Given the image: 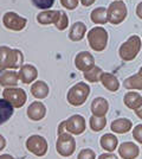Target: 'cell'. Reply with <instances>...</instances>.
<instances>
[{
  "label": "cell",
  "mask_w": 142,
  "mask_h": 159,
  "mask_svg": "<svg viewBox=\"0 0 142 159\" xmlns=\"http://www.w3.org/2000/svg\"><path fill=\"white\" fill-rule=\"evenodd\" d=\"M0 159H14L11 154H1L0 156Z\"/></svg>",
  "instance_id": "obj_29"
},
{
  "label": "cell",
  "mask_w": 142,
  "mask_h": 159,
  "mask_svg": "<svg viewBox=\"0 0 142 159\" xmlns=\"http://www.w3.org/2000/svg\"><path fill=\"white\" fill-rule=\"evenodd\" d=\"M98 159H118V157L116 154H114V153L108 152V153H102V154H100Z\"/></svg>",
  "instance_id": "obj_27"
},
{
  "label": "cell",
  "mask_w": 142,
  "mask_h": 159,
  "mask_svg": "<svg viewBox=\"0 0 142 159\" xmlns=\"http://www.w3.org/2000/svg\"><path fill=\"white\" fill-rule=\"evenodd\" d=\"M23 56L19 50H10L8 48H0V68H18Z\"/></svg>",
  "instance_id": "obj_2"
},
{
  "label": "cell",
  "mask_w": 142,
  "mask_h": 159,
  "mask_svg": "<svg viewBox=\"0 0 142 159\" xmlns=\"http://www.w3.org/2000/svg\"><path fill=\"white\" fill-rule=\"evenodd\" d=\"M124 87L128 89H141V73L130 79H127L124 82Z\"/></svg>",
  "instance_id": "obj_22"
},
{
  "label": "cell",
  "mask_w": 142,
  "mask_h": 159,
  "mask_svg": "<svg viewBox=\"0 0 142 159\" xmlns=\"http://www.w3.org/2000/svg\"><path fill=\"white\" fill-rule=\"evenodd\" d=\"M13 115V106L5 99H0V125L7 122Z\"/></svg>",
  "instance_id": "obj_15"
},
{
  "label": "cell",
  "mask_w": 142,
  "mask_h": 159,
  "mask_svg": "<svg viewBox=\"0 0 142 159\" xmlns=\"http://www.w3.org/2000/svg\"><path fill=\"white\" fill-rule=\"evenodd\" d=\"M4 99L8 101L14 108H20L26 102V94L20 88H10L4 90Z\"/></svg>",
  "instance_id": "obj_6"
},
{
  "label": "cell",
  "mask_w": 142,
  "mask_h": 159,
  "mask_svg": "<svg viewBox=\"0 0 142 159\" xmlns=\"http://www.w3.org/2000/svg\"><path fill=\"white\" fill-rule=\"evenodd\" d=\"M77 159H96V153L90 148H84L78 153Z\"/></svg>",
  "instance_id": "obj_24"
},
{
  "label": "cell",
  "mask_w": 142,
  "mask_h": 159,
  "mask_svg": "<svg viewBox=\"0 0 142 159\" xmlns=\"http://www.w3.org/2000/svg\"><path fill=\"white\" fill-rule=\"evenodd\" d=\"M139 154H140V148L134 143L124 141L118 146V156L122 159H136Z\"/></svg>",
  "instance_id": "obj_8"
},
{
  "label": "cell",
  "mask_w": 142,
  "mask_h": 159,
  "mask_svg": "<svg viewBox=\"0 0 142 159\" xmlns=\"http://www.w3.org/2000/svg\"><path fill=\"white\" fill-rule=\"evenodd\" d=\"M100 144H101L103 150H105V151H108V152H114L116 148H117L118 140H117V138H116L114 134L105 133L104 135L101 137Z\"/></svg>",
  "instance_id": "obj_12"
},
{
  "label": "cell",
  "mask_w": 142,
  "mask_h": 159,
  "mask_svg": "<svg viewBox=\"0 0 142 159\" xmlns=\"http://www.w3.org/2000/svg\"><path fill=\"white\" fill-rule=\"evenodd\" d=\"M131 127H133V124H131V121L128 119H117V120H114L113 122H111V131L115 133H118V134H124V133L129 132L130 129H131Z\"/></svg>",
  "instance_id": "obj_13"
},
{
  "label": "cell",
  "mask_w": 142,
  "mask_h": 159,
  "mask_svg": "<svg viewBox=\"0 0 142 159\" xmlns=\"http://www.w3.org/2000/svg\"><path fill=\"white\" fill-rule=\"evenodd\" d=\"M107 125V120L104 116H93L90 119V128L94 132H100Z\"/></svg>",
  "instance_id": "obj_20"
},
{
  "label": "cell",
  "mask_w": 142,
  "mask_h": 159,
  "mask_svg": "<svg viewBox=\"0 0 142 159\" xmlns=\"http://www.w3.org/2000/svg\"><path fill=\"white\" fill-rule=\"evenodd\" d=\"M58 139L56 143V150L59 156L62 157H70L71 154H74L76 150V140L75 138L69 134V133H61L58 134Z\"/></svg>",
  "instance_id": "obj_3"
},
{
  "label": "cell",
  "mask_w": 142,
  "mask_h": 159,
  "mask_svg": "<svg viewBox=\"0 0 142 159\" xmlns=\"http://www.w3.org/2000/svg\"><path fill=\"white\" fill-rule=\"evenodd\" d=\"M140 50V39L139 38H131L128 43L122 45L120 50V55L124 61H130L135 57Z\"/></svg>",
  "instance_id": "obj_7"
},
{
  "label": "cell",
  "mask_w": 142,
  "mask_h": 159,
  "mask_svg": "<svg viewBox=\"0 0 142 159\" xmlns=\"http://www.w3.org/2000/svg\"><path fill=\"white\" fill-rule=\"evenodd\" d=\"M32 2L38 8H49L54 5V0H32Z\"/></svg>",
  "instance_id": "obj_25"
},
{
  "label": "cell",
  "mask_w": 142,
  "mask_h": 159,
  "mask_svg": "<svg viewBox=\"0 0 142 159\" xmlns=\"http://www.w3.org/2000/svg\"><path fill=\"white\" fill-rule=\"evenodd\" d=\"M109 105L108 102L103 98H97L94 100L93 105H91V112L94 114V116H104L105 113L108 112Z\"/></svg>",
  "instance_id": "obj_14"
},
{
  "label": "cell",
  "mask_w": 142,
  "mask_h": 159,
  "mask_svg": "<svg viewBox=\"0 0 142 159\" xmlns=\"http://www.w3.org/2000/svg\"><path fill=\"white\" fill-rule=\"evenodd\" d=\"M102 73V69L100 68H94V69H90L88 71L84 73V77L90 81V82H97L100 81V75Z\"/></svg>",
  "instance_id": "obj_23"
},
{
  "label": "cell",
  "mask_w": 142,
  "mask_h": 159,
  "mask_svg": "<svg viewBox=\"0 0 142 159\" xmlns=\"http://www.w3.org/2000/svg\"><path fill=\"white\" fill-rule=\"evenodd\" d=\"M141 131H142V125H137V126L134 128V131H133V137H134V139H135L139 144H142Z\"/></svg>",
  "instance_id": "obj_26"
},
{
  "label": "cell",
  "mask_w": 142,
  "mask_h": 159,
  "mask_svg": "<svg viewBox=\"0 0 142 159\" xmlns=\"http://www.w3.org/2000/svg\"><path fill=\"white\" fill-rule=\"evenodd\" d=\"M18 82V76L13 71H7L0 77V84L1 86H13Z\"/></svg>",
  "instance_id": "obj_21"
},
{
  "label": "cell",
  "mask_w": 142,
  "mask_h": 159,
  "mask_svg": "<svg viewBox=\"0 0 142 159\" xmlns=\"http://www.w3.org/2000/svg\"><path fill=\"white\" fill-rule=\"evenodd\" d=\"M46 108L41 102H33L31 103L27 109V116L33 121H39L45 116Z\"/></svg>",
  "instance_id": "obj_10"
},
{
  "label": "cell",
  "mask_w": 142,
  "mask_h": 159,
  "mask_svg": "<svg viewBox=\"0 0 142 159\" xmlns=\"http://www.w3.org/2000/svg\"><path fill=\"white\" fill-rule=\"evenodd\" d=\"M31 93L33 94L37 99H44V98H46V95L49 94V88H47V86L44 82L38 81V82H36L32 86Z\"/></svg>",
  "instance_id": "obj_18"
},
{
  "label": "cell",
  "mask_w": 142,
  "mask_h": 159,
  "mask_svg": "<svg viewBox=\"0 0 142 159\" xmlns=\"http://www.w3.org/2000/svg\"><path fill=\"white\" fill-rule=\"evenodd\" d=\"M90 89L85 83H77L70 89L68 94L69 103H71L72 106H81L87 101Z\"/></svg>",
  "instance_id": "obj_4"
},
{
  "label": "cell",
  "mask_w": 142,
  "mask_h": 159,
  "mask_svg": "<svg viewBox=\"0 0 142 159\" xmlns=\"http://www.w3.org/2000/svg\"><path fill=\"white\" fill-rule=\"evenodd\" d=\"M26 148L37 157H44L47 152V141L41 135H31L26 140Z\"/></svg>",
  "instance_id": "obj_5"
},
{
  "label": "cell",
  "mask_w": 142,
  "mask_h": 159,
  "mask_svg": "<svg viewBox=\"0 0 142 159\" xmlns=\"http://www.w3.org/2000/svg\"><path fill=\"white\" fill-rule=\"evenodd\" d=\"M76 66L83 71H88L90 69H93V66H94V57L87 52L80 53L76 57Z\"/></svg>",
  "instance_id": "obj_11"
},
{
  "label": "cell",
  "mask_w": 142,
  "mask_h": 159,
  "mask_svg": "<svg viewBox=\"0 0 142 159\" xmlns=\"http://www.w3.org/2000/svg\"><path fill=\"white\" fill-rule=\"evenodd\" d=\"M64 131H68L71 134L80 135L85 131V120L82 115H72L68 120L63 121L59 128H58V134L64 133Z\"/></svg>",
  "instance_id": "obj_1"
},
{
  "label": "cell",
  "mask_w": 142,
  "mask_h": 159,
  "mask_svg": "<svg viewBox=\"0 0 142 159\" xmlns=\"http://www.w3.org/2000/svg\"><path fill=\"white\" fill-rule=\"evenodd\" d=\"M37 77V69L32 66H24L20 70V79L24 83H31Z\"/></svg>",
  "instance_id": "obj_16"
},
{
  "label": "cell",
  "mask_w": 142,
  "mask_h": 159,
  "mask_svg": "<svg viewBox=\"0 0 142 159\" xmlns=\"http://www.w3.org/2000/svg\"><path fill=\"white\" fill-rule=\"evenodd\" d=\"M124 103L129 108H137L141 106V96L136 93H128L124 96Z\"/></svg>",
  "instance_id": "obj_19"
},
{
  "label": "cell",
  "mask_w": 142,
  "mask_h": 159,
  "mask_svg": "<svg viewBox=\"0 0 142 159\" xmlns=\"http://www.w3.org/2000/svg\"><path fill=\"white\" fill-rule=\"evenodd\" d=\"M101 81L103 83V86L105 87L110 92H116L118 89V81L116 80L115 76L110 75V74H103L101 77Z\"/></svg>",
  "instance_id": "obj_17"
},
{
  "label": "cell",
  "mask_w": 142,
  "mask_h": 159,
  "mask_svg": "<svg viewBox=\"0 0 142 159\" xmlns=\"http://www.w3.org/2000/svg\"><path fill=\"white\" fill-rule=\"evenodd\" d=\"M89 43L91 48L96 51H101L105 47V34L103 30H93V32L89 33Z\"/></svg>",
  "instance_id": "obj_9"
},
{
  "label": "cell",
  "mask_w": 142,
  "mask_h": 159,
  "mask_svg": "<svg viewBox=\"0 0 142 159\" xmlns=\"http://www.w3.org/2000/svg\"><path fill=\"white\" fill-rule=\"evenodd\" d=\"M0 71H1V68H0Z\"/></svg>",
  "instance_id": "obj_30"
},
{
  "label": "cell",
  "mask_w": 142,
  "mask_h": 159,
  "mask_svg": "<svg viewBox=\"0 0 142 159\" xmlns=\"http://www.w3.org/2000/svg\"><path fill=\"white\" fill-rule=\"evenodd\" d=\"M6 147V139L0 134V151H2Z\"/></svg>",
  "instance_id": "obj_28"
}]
</instances>
